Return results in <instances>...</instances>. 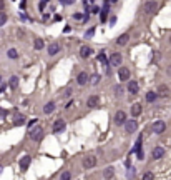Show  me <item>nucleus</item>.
<instances>
[{"label":"nucleus","mask_w":171,"mask_h":180,"mask_svg":"<svg viewBox=\"0 0 171 180\" xmlns=\"http://www.w3.org/2000/svg\"><path fill=\"white\" fill-rule=\"evenodd\" d=\"M28 137L32 138V140H35V142L42 140V137H43V129H42V127H33V129L28 132Z\"/></svg>","instance_id":"f257e3e1"},{"label":"nucleus","mask_w":171,"mask_h":180,"mask_svg":"<svg viewBox=\"0 0 171 180\" xmlns=\"http://www.w3.org/2000/svg\"><path fill=\"white\" fill-rule=\"evenodd\" d=\"M158 2H154V0H150V2H146L145 4V12L146 13H154L156 10H158Z\"/></svg>","instance_id":"f03ea898"},{"label":"nucleus","mask_w":171,"mask_h":180,"mask_svg":"<svg viewBox=\"0 0 171 180\" xmlns=\"http://www.w3.org/2000/svg\"><path fill=\"white\" fill-rule=\"evenodd\" d=\"M96 165V157H93V155H87L83 159V167L85 168H93Z\"/></svg>","instance_id":"7ed1b4c3"},{"label":"nucleus","mask_w":171,"mask_h":180,"mask_svg":"<svg viewBox=\"0 0 171 180\" xmlns=\"http://www.w3.org/2000/svg\"><path fill=\"white\" fill-rule=\"evenodd\" d=\"M164 130H166V123H164L163 120H158V122H154L153 123V132L154 134H163Z\"/></svg>","instance_id":"20e7f679"},{"label":"nucleus","mask_w":171,"mask_h":180,"mask_svg":"<svg viewBox=\"0 0 171 180\" xmlns=\"http://www.w3.org/2000/svg\"><path fill=\"white\" fill-rule=\"evenodd\" d=\"M125 122H126V113L123 110H118L116 115H115V123L116 125H125Z\"/></svg>","instance_id":"39448f33"},{"label":"nucleus","mask_w":171,"mask_h":180,"mask_svg":"<svg viewBox=\"0 0 171 180\" xmlns=\"http://www.w3.org/2000/svg\"><path fill=\"white\" fill-rule=\"evenodd\" d=\"M141 142H143V137L140 135L136 140V145H135V152H136V157L140 160H143V147H141Z\"/></svg>","instance_id":"423d86ee"},{"label":"nucleus","mask_w":171,"mask_h":180,"mask_svg":"<svg viewBox=\"0 0 171 180\" xmlns=\"http://www.w3.org/2000/svg\"><path fill=\"white\" fill-rule=\"evenodd\" d=\"M136 129H138L136 120H126V122H125V130H126V134H133Z\"/></svg>","instance_id":"0eeeda50"},{"label":"nucleus","mask_w":171,"mask_h":180,"mask_svg":"<svg viewBox=\"0 0 171 180\" xmlns=\"http://www.w3.org/2000/svg\"><path fill=\"white\" fill-rule=\"evenodd\" d=\"M118 77H120L121 82H126V80H130V70L126 67H120V68H118Z\"/></svg>","instance_id":"6e6552de"},{"label":"nucleus","mask_w":171,"mask_h":180,"mask_svg":"<svg viewBox=\"0 0 171 180\" xmlns=\"http://www.w3.org/2000/svg\"><path fill=\"white\" fill-rule=\"evenodd\" d=\"M30 162H32V157H30V155H23V157L20 159V170L25 172L27 168H28Z\"/></svg>","instance_id":"1a4fd4ad"},{"label":"nucleus","mask_w":171,"mask_h":180,"mask_svg":"<svg viewBox=\"0 0 171 180\" xmlns=\"http://www.w3.org/2000/svg\"><path fill=\"white\" fill-rule=\"evenodd\" d=\"M121 55L120 54H113L111 57H110V65H111V67H120L121 65Z\"/></svg>","instance_id":"9d476101"},{"label":"nucleus","mask_w":171,"mask_h":180,"mask_svg":"<svg viewBox=\"0 0 171 180\" xmlns=\"http://www.w3.org/2000/svg\"><path fill=\"white\" fill-rule=\"evenodd\" d=\"M88 79H90V77H88L87 72H80L78 77H76V82H78V85H87L88 82H90Z\"/></svg>","instance_id":"9b49d317"},{"label":"nucleus","mask_w":171,"mask_h":180,"mask_svg":"<svg viewBox=\"0 0 171 180\" xmlns=\"http://www.w3.org/2000/svg\"><path fill=\"white\" fill-rule=\"evenodd\" d=\"M163 155H164V148H163V147H154L153 152H151V157H153L154 160L161 159Z\"/></svg>","instance_id":"f8f14e48"},{"label":"nucleus","mask_w":171,"mask_h":180,"mask_svg":"<svg viewBox=\"0 0 171 180\" xmlns=\"http://www.w3.org/2000/svg\"><path fill=\"white\" fill-rule=\"evenodd\" d=\"M138 90H140V85H138V82H135V80H130V82H128V92L133 93V95H136Z\"/></svg>","instance_id":"ddd939ff"},{"label":"nucleus","mask_w":171,"mask_h":180,"mask_svg":"<svg viewBox=\"0 0 171 180\" xmlns=\"http://www.w3.org/2000/svg\"><path fill=\"white\" fill-rule=\"evenodd\" d=\"M90 55H92V48H90L88 45H81V47H80V57H81V59H88Z\"/></svg>","instance_id":"4468645a"},{"label":"nucleus","mask_w":171,"mask_h":180,"mask_svg":"<svg viewBox=\"0 0 171 180\" xmlns=\"http://www.w3.org/2000/svg\"><path fill=\"white\" fill-rule=\"evenodd\" d=\"M98 104H100V98L96 95H92V97H88V100H87V105L90 107V109H95V107H98Z\"/></svg>","instance_id":"2eb2a0df"},{"label":"nucleus","mask_w":171,"mask_h":180,"mask_svg":"<svg viewBox=\"0 0 171 180\" xmlns=\"http://www.w3.org/2000/svg\"><path fill=\"white\" fill-rule=\"evenodd\" d=\"M58 52H60V43L53 42V43H50V45H48V55H52V57H53V55H57Z\"/></svg>","instance_id":"dca6fc26"},{"label":"nucleus","mask_w":171,"mask_h":180,"mask_svg":"<svg viewBox=\"0 0 171 180\" xmlns=\"http://www.w3.org/2000/svg\"><path fill=\"white\" fill-rule=\"evenodd\" d=\"M63 130H65V122H63V120H57L53 123V132L58 134V132H63Z\"/></svg>","instance_id":"f3484780"},{"label":"nucleus","mask_w":171,"mask_h":180,"mask_svg":"<svg viewBox=\"0 0 171 180\" xmlns=\"http://www.w3.org/2000/svg\"><path fill=\"white\" fill-rule=\"evenodd\" d=\"M131 115H133V117H138V115H141V105H140V104L131 105Z\"/></svg>","instance_id":"a211bd4d"},{"label":"nucleus","mask_w":171,"mask_h":180,"mask_svg":"<svg viewBox=\"0 0 171 180\" xmlns=\"http://www.w3.org/2000/svg\"><path fill=\"white\" fill-rule=\"evenodd\" d=\"M113 175H115V168H113V167H106L103 170V177H105V179H113Z\"/></svg>","instance_id":"6ab92c4d"},{"label":"nucleus","mask_w":171,"mask_h":180,"mask_svg":"<svg viewBox=\"0 0 171 180\" xmlns=\"http://www.w3.org/2000/svg\"><path fill=\"white\" fill-rule=\"evenodd\" d=\"M18 82H20V80H18V77L17 75H12V77H10V82H9L10 88H12V90H15V88L18 87Z\"/></svg>","instance_id":"aec40b11"},{"label":"nucleus","mask_w":171,"mask_h":180,"mask_svg":"<svg viewBox=\"0 0 171 180\" xmlns=\"http://www.w3.org/2000/svg\"><path fill=\"white\" fill-rule=\"evenodd\" d=\"M55 110V102H48V104H45V107H43V113H52Z\"/></svg>","instance_id":"412c9836"},{"label":"nucleus","mask_w":171,"mask_h":180,"mask_svg":"<svg viewBox=\"0 0 171 180\" xmlns=\"http://www.w3.org/2000/svg\"><path fill=\"white\" fill-rule=\"evenodd\" d=\"M33 47H35V50H42L43 47H45V42H43V38H35Z\"/></svg>","instance_id":"4be33fe9"},{"label":"nucleus","mask_w":171,"mask_h":180,"mask_svg":"<svg viewBox=\"0 0 171 180\" xmlns=\"http://www.w3.org/2000/svg\"><path fill=\"white\" fill-rule=\"evenodd\" d=\"M13 123H15V127H20V125H23V123H25V117L18 113L17 117H15V120H13Z\"/></svg>","instance_id":"5701e85b"},{"label":"nucleus","mask_w":171,"mask_h":180,"mask_svg":"<svg viewBox=\"0 0 171 180\" xmlns=\"http://www.w3.org/2000/svg\"><path fill=\"white\" fill-rule=\"evenodd\" d=\"M128 38H130L128 34H123V35H120V37H118L116 43H118V45H125V43L128 42Z\"/></svg>","instance_id":"b1692460"},{"label":"nucleus","mask_w":171,"mask_h":180,"mask_svg":"<svg viewBox=\"0 0 171 180\" xmlns=\"http://www.w3.org/2000/svg\"><path fill=\"white\" fill-rule=\"evenodd\" d=\"M7 55H9V59H18V52L15 50V48H10V50L7 52Z\"/></svg>","instance_id":"393cba45"},{"label":"nucleus","mask_w":171,"mask_h":180,"mask_svg":"<svg viewBox=\"0 0 171 180\" xmlns=\"http://www.w3.org/2000/svg\"><path fill=\"white\" fill-rule=\"evenodd\" d=\"M158 92H159V95H163V97H166V95H168V87H166V85H159V88H158Z\"/></svg>","instance_id":"a878e982"},{"label":"nucleus","mask_w":171,"mask_h":180,"mask_svg":"<svg viewBox=\"0 0 171 180\" xmlns=\"http://www.w3.org/2000/svg\"><path fill=\"white\" fill-rule=\"evenodd\" d=\"M156 97H158V95H156L154 92H148V93H146V100H148V102H154V100H156Z\"/></svg>","instance_id":"bb28decb"},{"label":"nucleus","mask_w":171,"mask_h":180,"mask_svg":"<svg viewBox=\"0 0 171 180\" xmlns=\"http://www.w3.org/2000/svg\"><path fill=\"white\" fill-rule=\"evenodd\" d=\"M48 2H50V0H40V4H38V10H40V12H43V10H45V7L48 5Z\"/></svg>","instance_id":"cd10ccee"},{"label":"nucleus","mask_w":171,"mask_h":180,"mask_svg":"<svg viewBox=\"0 0 171 180\" xmlns=\"http://www.w3.org/2000/svg\"><path fill=\"white\" fill-rule=\"evenodd\" d=\"M7 18H9V17H7V13H5V12H0V27H2V25H5Z\"/></svg>","instance_id":"c85d7f7f"},{"label":"nucleus","mask_w":171,"mask_h":180,"mask_svg":"<svg viewBox=\"0 0 171 180\" xmlns=\"http://www.w3.org/2000/svg\"><path fill=\"white\" fill-rule=\"evenodd\" d=\"M98 60H100V62H103V63H106V65H108V60H106V55H105L103 52H101V54L98 55Z\"/></svg>","instance_id":"c756f323"},{"label":"nucleus","mask_w":171,"mask_h":180,"mask_svg":"<svg viewBox=\"0 0 171 180\" xmlns=\"http://www.w3.org/2000/svg\"><path fill=\"white\" fill-rule=\"evenodd\" d=\"M95 4V0H83V5H85V9L90 10V5Z\"/></svg>","instance_id":"7c9ffc66"},{"label":"nucleus","mask_w":171,"mask_h":180,"mask_svg":"<svg viewBox=\"0 0 171 180\" xmlns=\"http://www.w3.org/2000/svg\"><path fill=\"white\" fill-rule=\"evenodd\" d=\"M70 177H71V173L67 170V172H63L62 175H60V179H62V180H67V179H70Z\"/></svg>","instance_id":"2f4dec72"},{"label":"nucleus","mask_w":171,"mask_h":180,"mask_svg":"<svg viewBox=\"0 0 171 180\" xmlns=\"http://www.w3.org/2000/svg\"><path fill=\"white\" fill-rule=\"evenodd\" d=\"M90 82H92L93 85H96V84H98V82H100V75H93V77H92V80H90Z\"/></svg>","instance_id":"473e14b6"},{"label":"nucleus","mask_w":171,"mask_h":180,"mask_svg":"<svg viewBox=\"0 0 171 180\" xmlns=\"http://www.w3.org/2000/svg\"><path fill=\"white\" fill-rule=\"evenodd\" d=\"M90 12H92V13H98V12H100V9H98L96 5H93V7H90Z\"/></svg>","instance_id":"72a5a7b5"},{"label":"nucleus","mask_w":171,"mask_h":180,"mask_svg":"<svg viewBox=\"0 0 171 180\" xmlns=\"http://www.w3.org/2000/svg\"><path fill=\"white\" fill-rule=\"evenodd\" d=\"M153 173H150V172H148V173H145V175H143V179H145V180H151V179H153Z\"/></svg>","instance_id":"f704fd0d"},{"label":"nucleus","mask_w":171,"mask_h":180,"mask_svg":"<svg viewBox=\"0 0 171 180\" xmlns=\"http://www.w3.org/2000/svg\"><path fill=\"white\" fill-rule=\"evenodd\" d=\"M93 34H95V27H93V29H90V30H88V32H87V35H85V37L88 38V37H92Z\"/></svg>","instance_id":"c9c22d12"},{"label":"nucleus","mask_w":171,"mask_h":180,"mask_svg":"<svg viewBox=\"0 0 171 180\" xmlns=\"http://www.w3.org/2000/svg\"><path fill=\"white\" fill-rule=\"evenodd\" d=\"M60 2H62L63 5H71L73 2H75V0H60Z\"/></svg>","instance_id":"e433bc0d"},{"label":"nucleus","mask_w":171,"mask_h":180,"mask_svg":"<svg viewBox=\"0 0 171 180\" xmlns=\"http://www.w3.org/2000/svg\"><path fill=\"white\" fill-rule=\"evenodd\" d=\"M73 18H75V20H80V18H83V17H81V13H75V15H73Z\"/></svg>","instance_id":"4c0bfd02"},{"label":"nucleus","mask_w":171,"mask_h":180,"mask_svg":"<svg viewBox=\"0 0 171 180\" xmlns=\"http://www.w3.org/2000/svg\"><path fill=\"white\" fill-rule=\"evenodd\" d=\"M5 115H7V110H2V109H0V117H5Z\"/></svg>","instance_id":"58836bf2"},{"label":"nucleus","mask_w":171,"mask_h":180,"mask_svg":"<svg viewBox=\"0 0 171 180\" xmlns=\"http://www.w3.org/2000/svg\"><path fill=\"white\" fill-rule=\"evenodd\" d=\"M4 90H5V85L2 84V79H0V92H4Z\"/></svg>","instance_id":"ea45409f"},{"label":"nucleus","mask_w":171,"mask_h":180,"mask_svg":"<svg viewBox=\"0 0 171 180\" xmlns=\"http://www.w3.org/2000/svg\"><path fill=\"white\" fill-rule=\"evenodd\" d=\"M35 123H37V118H33V120L30 122V123H28V127H33V125H35Z\"/></svg>","instance_id":"a19ab883"},{"label":"nucleus","mask_w":171,"mask_h":180,"mask_svg":"<svg viewBox=\"0 0 171 180\" xmlns=\"http://www.w3.org/2000/svg\"><path fill=\"white\" fill-rule=\"evenodd\" d=\"M71 95V88H68L67 92H65V97H70Z\"/></svg>","instance_id":"79ce46f5"},{"label":"nucleus","mask_w":171,"mask_h":180,"mask_svg":"<svg viewBox=\"0 0 171 180\" xmlns=\"http://www.w3.org/2000/svg\"><path fill=\"white\" fill-rule=\"evenodd\" d=\"M121 92H123V90H121V87H116V95H120Z\"/></svg>","instance_id":"37998d69"},{"label":"nucleus","mask_w":171,"mask_h":180,"mask_svg":"<svg viewBox=\"0 0 171 180\" xmlns=\"http://www.w3.org/2000/svg\"><path fill=\"white\" fill-rule=\"evenodd\" d=\"M110 2H111V4H115V2H118V0H110Z\"/></svg>","instance_id":"c03bdc74"},{"label":"nucleus","mask_w":171,"mask_h":180,"mask_svg":"<svg viewBox=\"0 0 171 180\" xmlns=\"http://www.w3.org/2000/svg\"><path fill=\"white\" fill-rule=\"evenodd\" d=\"M0 170H2V167H0Z\"/></svg>","instance_id":"a18cd8bd"}]
</instances>
